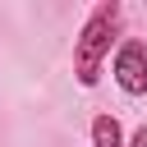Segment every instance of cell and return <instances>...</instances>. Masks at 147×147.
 Instances as JSON below:
<instances>
[{
  "label": "cell",
  "mask_w": 147,
  "mask_h": 147,
  "mask_svg": "<svg viewBox=\"0 0 147 147\" xmlns=\"http://www.w3.org/2000/svg\"><path fill=\"white\" fill-rule=\"evenodd\" d=\"M129 147H147V124H138V129H133V138H129Z\"/></svg>",
  "instance_id": "277c9868"
},
{
  "label": "cell",
  "mask_w": 147,
  "mask_h": 147,
  "mask_svg": "<svg viewBox=\"0 0 147 147\" xmlns=\"http://www.w3.org/2000/svg\"><path fill=\"white\" fill-rule=\"evenodd\" d=\"M92 147H129V138H124L115 115H96L92 119Z\"/></svg>",
  "instance_id": "3957f363"
},
{
  "label": "cell",
  "mask_w": 147,
  "mask_h": 147,
  "mask_svg": "<svg viewBox=\"0 0 147 147\" xmlns=\"http://www.w3.org/2000/svg\"><path fill=\"white\" fill-rule=\"evenodd\" d=\"M115 83L124 96H147V41L129 37L115 51Z\"/></svg>",
  "instance_id": "7a4b0ae2"
},
{
  "label": "cell",
  "mask_w": 147,
  "mask_h": 147,
  "mask_svg": "<svg viewBox=\"0 0 147 147\" xmlns=\"http://www.w3.org/2000/svg\"><path fill=\"white\" fill-rule=\"evenodd\" d=\"M115 32H119V0L92 5V14L83 18V32H78V41H74V78H78V87H96L101 60L110 55Z\"/></svg>",
  "instance_id": "6da1fadb"
}]
</instances>
